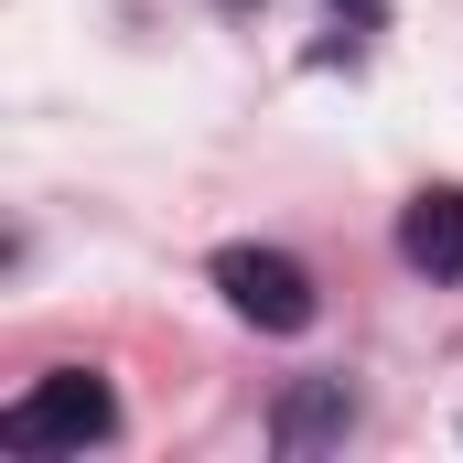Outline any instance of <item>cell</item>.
Segmentation results:
<instances>
[{
	"mask_svg": "<svg viewBox=\"0 0 463 463\" xmlns=\"http://www.w3.org/2000/svg\"><path fill=\"white\" fill-rule=\"evenodd\" d=\"M399 259L431 269V280H463V184H420L410 216H399Z\"/></svg>",
	"mask_w": 463,
	"mask_h": 463,
	"instance_id": "3",
	"label": "cell"
},
{
	"mask_svg": "<svg viewBox=\"0 0 463 463\" xmlns=\"http://www.w3.org/2000/svg\"><path fill=\"white\" fill-rule=\"evenodd\" d=\"M335 11H345V22H388V0H335Z\"/></svg>",
	"mask_w": 463,
	"mask_h": 463,
	"instance_id": "5",
	"label": "cell"
},
{
	"mask_svg": "<svg viewBox=\"0 0 463 463\" xmlns=\"http://www.w3.org/2000/svg\"><path fill=\"white\" fill-rule=\"evenodd\" d=\"M355 410H345V388H302L291 410H280V442H324V431H345Z\"/></svg>",
	"mask_w": 463,
	"mask_h": 463,
	"instance_id": "4",
	"label": "cell"
},
{
	"mask_svg": "<svg viewBox=\"0 0 463 463\" xmlns=\"http://www.w3.org/2000/svg\"><path fill=\"white\" fill-rule=\"evenodd\" d=\"M216 291H227L237 324H259V335H302L313 324V269L280 259V248H216Z\"/></svg>",
	"mask_w": 463,
	"mask_h": 463,
	"instance_id": "2",
	"label": "cell"
},
{
	"mask_svg": "<svg viewBox=\"0 0 463 463\" xmlns=\"http://www.w3.org/2000/svg\"><path fill=\"white\" fill-rule=\"evenodd\" d=\"M109 431H118V399H109V377H87V366H54L43 388H22L0 410V442L11 453H87Z\"/></svg>",
	"mask_w": 463,
	"mask_h": 463,
	"instance_id": "1",
	"label": "cell"
}]
</instances>
